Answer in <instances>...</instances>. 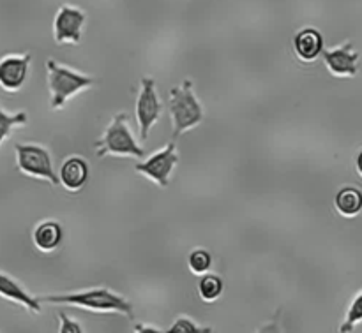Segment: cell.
Instances as JSON below:
<instances>
[{
	"instance_id": "obj_1",
	"label": "cell",
	"mask_w": 362,
	"mask_h": 333,
	"mask_svg": "<svg viewBox=\"0 0 362 333\" xmlns=\"http://www.w3.org/2000/svg\"><path fill=\"white\" fill-rule=\"evenodd\" d=\"M37 298L41 303H49V305H67L95 314H120L129 320L134 317L133 303L120 296L119 293L103 288V286L78 289V291L53 293V295L37 296Z\"/></svg>"
},
{
	"instance_id": "obj_2",
	"label": "cell",
	"mask_w": 362,
	"mask_h": 333,
	"mask_svg": "<svg viewBox=\"0 0 362 333\" xmlns=\"http://www.w3.org/2000/svg\"><path fill=\"white\" fill-rule=\"evenodd\" d=\"M46 74H48V92H49V108L53 111L62 109L74 95L88 90L95 85V78L80 71L67 67L57 60H46Z\"/></svg>"
},
{
	"instance_id": "obj_3",
	"label": "cell",
	"mask_w": 362,
	"mask_h": 333,
	"mask_svg": "<svg viewBox=\"0 0 362 333\" xmlns=\"http://www.w3.org/2000/svg\"><path fill=\"white\" fill-rule=\"evenodd\" d=\"M168 113L170 119H172L173 141L204 122V106H202L197 94H194L193 81L184 80L182 83L170 90Z\"/></svg>"
},
{
	"instance_id": "obj_4",
	"label": "cell",
	"mask_w": 362,
	"mask_h": 333,
	"mask_svg": "<svg viewBox=\"0 0 362 333\" xmlns=\"http://www.w3.org/2000/svg\"><path fill=\"white\" fill-rule=\"evenodd\" d=\"M95 152L99 157H134L140 159L145 155L144 147H140L129 127V115L117 113L108 123L103 136L95 141Z\"/></svg>"
},
{
	"instance_id": "obj_5",
	"label": "cell",
	"mask_w": 362,
	"mask_h": 333,
	"mask_svg": "<svg viewBox=\"0 0 362 333\" xmlns=\"http://www.w3.org/2000/svg\"><path fill=\"white\" fill-rule=\"evenodd\" d=\"M16 152V168L23 175L30 178L42 180L49 186H59V176H57L55 168H53L52 152L39 143H16L14 145Z\"/></svg>"
},
{
	"instance_id": "obj_6",
	"label": "cell",
	"mask_w": 362,
	"mask_h": 333,
	"mask_svg": "<svg viewBox=\"0 0 362 333\" xmlns=\"http://www.w3.org/2000/svg\"><path fill=\"white\" fill-rule=\"evenodd\" d=\"M179 161L180 157H179V152H177L175 141H170V143H166L165 147L159 148L158 152L148 155L145 161L136 162L134 171L144 175L145 178L154 182L156 186L161 187V189H165V187L170 186V178H172Z\"/></svg>"
},
{
	"instance_id": "obj_7",
	"label": "cell",
	"mask_w": 362,
	"mask_h": 333,
	"mask_svg": "<svg viewBox=\"0 0 362 333\" xmlns=\"http://www.w3.org/2000/svg\"><path fill=\"white\" fill-rule=\"evenodd\" d=\"M163 109L165 108H163L158 90H156V80L154 78L144 76L140 85V95L136 99V122L141 141L147 140L152 127L161 119Z\"/></svg>"
},
{
	"instance_id": "obj_8",
	"label": "cell",
	"mask_w": 362,
	"mask_h": 333,
	"mask_svg": "<svg viewBox=\"0 0 362 333\" xmlns=\"http://www.w3.org/2000/svg\"><path fill=\"white\" fill-rule=\"evenodd\" d=\"M87 13L71 4H62L53 18V39L57 44H80Z\"/></svg>"
},
{
	"instance_id": "obj_9",
	"label": "cell",
	"mask_w": 362,
	"mask_h": 333,
	"mask_svg": "<svg viewBox=\"0 0 362 333\" xmlns=\"http://www.w3.org/2000/svg\"><path fill=\"white\" fill-rule=\"evenodd\" d=\"M32 55L30 53H9L0 59V88L4 92H20L27 83L30 74Z\"/></svg>"
},
{
	"instance_id": "obj_10",
	"label": "cell",
	"mask_w": 362,
	"mask_h": 333,
	"mask_svg": "<svg viewBox=\"0 0 362 333\" xmlns=\"http://www.w3.org/2000/svg\"><path fill=\"white\" fill-rule=\"evenodd\" d=\"M325 67L332 76L354 78L359 71V53L356 52L350 41L336 46V48L324 49L322 53Z\"/></svg>"
},
{
	"instance_id": "obj_11",
	"label": "cell",
	"mask_w": 362,
	"mask_h": 333,
	"mask_svg": "<svg viewBox=\"0 0 362 333\" xmlns=\"http://www.w3.org/2000/svg\"><path fill=\"white\" fill-rule=\"evenodd\" d=\"M57 176H59V186H62L67 193H80L87 186L88 176H90L87 159L80 157V155H71V157L64 159Z\"/></svg>"
},
{
	"instance_id": "obj_12",
	"label": "cell",
	"mask_w": 362,
	"mask_h": 333,
	"mask_svg": "<svg viewBox=\"0 0 362 333\" xmlns=\"http://www.w3.org/2000/svg\"><path fill=\"white\" fill-rule=\"evenodd\" d=\"M293 53H296L297 59L304 63H311L322 56L325 49L324 35L320 30L313 27H304L293 35Z\"/></svg>"
},
{
	"instance_id": "obj_13",
	"label": "cell",
	"mask_w": 362,
	"mask_h": 333,
	"mask_svg": "<svg viewBox=\"0 0 362 333\" xmlns=\"http://www.w3.org/2000/svg\"><path fill=\"white\" fill-rule=\"evenodd\" d=\"M0 298L16 303L32 314H41V302L37 296L30 295L16 279L7 275L6 272H0Z\"/></svg>"
},
{
	"instance_id": "obj_14",
	"label": "cell",
	"mask_w": 362,
	"mask_h": 333,
	"mask_svg": "<svg viewBox=\"0 0 362 333\" xmlns=\"http://www.w3.org/2000/svg\"><path fill=\"white\" fill-rule=\"evenodd\" d=\"M64 240V228L59 221H42L32 231V243L41 253H53Z\"/></svg>"
},
{
	"instance_id": "obj_15",
	"label": "cell",
	"mask_w": 362,
	"mask_h": 333,
	"mask_svg": "<svg viewBox=\"0 0 362 333\" xmlns=\"http://www.w3.org/2000/svg\"><path fill=\"white\" fill-rule=\"evenodd\" d=\"M334 207L343 217H357L362 212V190L354 186L341 187L334 196Z\"/></svg>"
},
{
	"instance_id": "obj_16",
	"label": "cell",
	"mask_w": 362,
	"mask_h": 333,
	"mask_svg": "<svg viewBox=\"0 0 362 333\" xmlns=\"http://www.w3.org/2000/svg\"><path fill=\"white\" fill-rule=\"evenodd\" d=\"M197 289H198V295H200V298L204 300L205 303H212L223 296V291H225V282H223V279L219 277L218 274H211V272H209V274L200 275Z\"/></svg>"
},
{
	"instance_id": "obj_17",
	"label": "cell",
	"mask_w": 362,
	"mask_h": 333,
	"mask_svg": "<svg viewBox=\"0 0 362 333\" xmlns=\"http://www.w3.org/2000/svg\"><path fill=\"white\" fill-rule=\"evenodd\" d=\"M27 122L28 115L25 111L9 113L0 106V147H2L4 141L13 134L14 129L27 126Z\"/></svg>"
},
{
	"instance_id": "obj_18",
	"label": "cell",
	"mask_w": 362,
	"mask_h": 333,
	"mask_svg": "<svg viewBox=\"0 0 362 333\" xmlns=\"http://www.w3.org/2000/svg\"><path fill=\"white\" fill-rule=\"evenodd\" d=\"M212 254L204 247H197L187 256V267H189L191 274L194 275H205L211 272L212 268Z\"/></svg>"
},
{
	"instance_id": "obj_19",
	"label": "cell",
	"mask_w": 362,
	"mask_h": 333,
	"mask_svg": "<svg viewBox=\"0 0 362 333\" xmlns=\"http://www.w3.org/2000/svg\"><path fill=\"white\" fill-rule=\"evenodd\" d=\"M362 323V291L357 293L356 298L349 305V310L345 314L339 333H352L357 328V325Z\"/></svg>"
},
{
	"instance_id": "obj_20",
	"label": "cell",
	"mask_w": 362,
	"mask_h": 333,
	"mask_svg": "<svg viewBox=\"0 0 362 333\" xmlns=\"http://www.w3.org/2000/svg\"><path fill=\"white\" fill-rule=\"evenodd\" d=\"M165 333H216V330L211 327H202L187 316H179Z\"/></svg>"
},
{
	"instance_id": "obj_21",
	"label": "cell",
	"mask_w": 362,
	"mask_h": 333,
	"mask_svg": "<svg viewBox=\"0 0 362 333\" xmlns=\"http://www.w3.org/2000/svg\"><path fill=\"white\" fill-rule=\"evenodd\" d=\"M59 333H85L83 327L66 313H59Z\"/></svg>"
},
{
	"instance_id": "obj_22",
	"label": "cell",
	"mask_w": 362,
	"mask_h": 333,
	"mask_svg": "<svg viewBox=\"0 0 362 333\" xmlns=\"http://www.w3.org/2000/svg\"><path fill=\"white\" fill-rule=\"evenodd\" d=\"M255 333H286L285 328L281 325V313H276V316L272 320H269L267 323L262 325Z\"/></svg>"
},
{
	"instance_id": "obj_23",
	"label": "cell",
	"mask_w": 362,
	"mask_h": 333,
	"mask_svg": "<svg viewBox=\"0 0 362 333\" xmlns=\"http://www.w3.org/2000/svg\"><path fill=\"white\" fill-rule=\"evenodd\" d=\"M133 333H165L159 328L151 327V325H144V323H136L133 327Z\"/></svg>"
},
{
	"instance_id": "obj_24",
	"label": "cell",
	"mask_w": 362,
	"mask_h": 333,
	"mask_svg": "<svg viewBox=\"0 0 362 333\" xmlns=\"http://www.w3.org/2000/svg\"><path fill=\"white\" fill-rule=\"evenodd\" d=\"M356 171H357V175L362 178V148L357 152V155H356Z\"/></svg>"
}]
</instances>
